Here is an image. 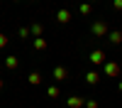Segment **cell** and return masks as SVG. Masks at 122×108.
Listing matches in <instances>:
<instances>
[{
    "mask_svg": "<svg viewBox=\"0 0 122 108\" xmlns=\"http://www.w3.org/2000/svg\"><path fill=\"white\" fill-rule=\"evenodd\" d=\"M90 32H93V37H107L110 27H107V22H103V20H95V22L90 25Z\"/></svg>",
    "mask_w": 122,
    "mask_h": 108,
    "instance_id": "cell-1",
    "label": "cell"
},
{
    "mask_svg": "<svg viewBox=\"0 0 122 108\" xmlns=\"http://www.w3.org/2000/svg\"><path fill=\"white\" fill-rule=\"evenodd\" d=\"M105 62H107V57L103 49H90V64L93 66H105Z\"/></svg>",
    "mask_w": 122,
    "mask_h": 108,
    "instance_id": "cell-2",
    "label": "cell"
},
{
    "mask_svg": "<svg viewBox=\"0 0 122 108\" xmlns=\"http://www.w3.org/2000/svg\"><path fill=\"white\" fill-rule=\"evenodd\" d=\"M103 74H105V76H110V79H117V76L122 74V69H120V64H117V62H105Z\"/></svg>",
    "mask_w": 122,
    "mask_h": 108,
    "instance_id": "cell-3",
    "label": "cell"
},
{
    "mask_svg": "<svg viewBox=\"0 0 122 108\" xmlns=\"http://www.w3.org/2000/svg\"><path fill=\"white\" fill-rule=\"evenodd\" d=\"M100 79H103V71H86V84L88 86H98Z\"/></svg>",
    "mask_w": 122,
    "mask_h": 108,
    "instance_id": "cell-4",
    "label": "cell"
},
{
    "mask_svg": "<svg viewBox=\"0 0 122 108\" xmlns=\"http://www.w3.org/2000/svg\"><path fill=\"white\" fill-rule=\"evenodd\" d=\"M71 17H73V15H71V10L64 7V10H59V12H56V22H59V25H68Z\"/></svg>",
    "mask_w": 122,
    "mask_h": 108,
    "instance_id": "cell-5",
    "label": "cell"
},
{
    "mask_svg": "<svg viewBox=\"0 0 122 108\" xmlns=\"http://www.w3.org/2000/svg\"><path fill=\"white\" fill-rule=\"evenodd\" d=\"M66 79H68V69L66 66H56L54 69V81L59 84V81H66Z\"/></svg>",
    "mask_w": 122,
    "mask_h": 108,
    "instance_id": "cell-6",
    "label": "cell"
},
{
    "mask_svg": "<svg viewBox=\"0 0 122 108\" xmlns=\"http://www.w3.org/2000/svg\"><path fill=\"white\" fill-rule=\"evenodd\" d=\"M17 66H20V59H17L15 54H7V57H5V69H7V71H15Z\"/></svg>",
    "mask_w": 122,
    "mask_h": 108,
    "instance_id": "cell-7",
    "label": "cell"
},
{
    "mask_svg": "<svg viewBox=\"0 0 122 108\" xmlns=\"http://www.w3.org/2000/svg\"><path fill=\"white\" fill-rule=\"evenodd\" d=\"M107 39H110V44H112V47L122 44V29H110V34H107Z\"/></svg>",
    "mask_w": 122,
    "mask_h": 108,
    "instance_id": "cell-8",
    "label": "cell"
},
{
    "mask_svg": "<svg viewBox=\"0 0 122 108\" xmlns=\"http://www.w3.org/2000/svg\"><path fill=\"white\" fill-rule=\"evenodd\" d=\"M27 81L32 84V86H39L44 81V76H42V71H29V76H27Z\"/></svg>",
    "mask_w": 122,
    "mask_h": 108,
    "instance_id": "cell-9",
    "label": "cell"
},
{
    "mask_svg": "<svg viewBox=\"0 0 122 108\" xmlns=\"http://www.w3.org/2000/svg\"><path fill=\"white\" fill-rule=\"evenodd\" d=\"M66 106H68V108H83V106H86V101H83L81 96H71L68 101H66Z\"/></svg>",
    "mask_w": 122,
    "mask_h": 108,
    "instance_id": "cell-10",
    "label": "cell"
},
{
    "mask_svg": "<svg viewBox=\"0 0 122 108\" xmlns=\"http://www.w3.org/2000/svg\"><path fill=\"white\" fill-rule=\"evenodd\" d=\"M29 32H32V37H34V39L44 37V27H42V22H34L32 27H29Z\"/></svg>",
    "mask_w": 122,
    "mask_h": 108,
    "instance_id": "cell-11",
    "label": "cell"
},
{
    "mask_svg": "<svg viewBox=\"0 0 122 108\" xmlns=\"http://www.w3.org/2000/svg\"><path fill=\"white\" fill-rule=\"evenodd\" d=\"M46 96H49V98H59V96H61V88H59L56 84H51V86L46 88Z\"/></svg>",
    "mask_w": 122,
    "mask_h": 108,
    "instance_id": "cell-12",
    "label": "cell"
},
{
    "mask_svg": "<svg viewBox=\"0 0 122 108\" xmlns=\"http://www.w3.org/2000/svg\"><path fill=\"white\" fill-rule=\"evenodd\" d=\"M34 49H37V52H42V49H46V39H44V37L34 39Z\"/></svg>",
    "mask_w": 122,
    "mask_h": 108,
    "instance_id": "cell-13",
    "label": "cell"
},
{
    "mask_svg": "<svg viewBox=\"0 0 122 108\" xmlns=\"http://www.w3.org/2000/svg\"><path fill=\"white\" fill-rule=\"evenodd\" d=\"M29 34H32V32H29V27H20V29H17V37H20V39H27Z\"/></svg>",
    "mask_w": 122,
    "mask_h": 108,
    "instance_id": "cell-14",
    "label": "cell"
},
{
    "mask_svg": "<svg viewBox=\"0 0 122 108\" xmlns=\"http://www.w3.org/2000/svg\"><path fill=\"white\" fill-rule=\"evenodd\" d=\"M81 12H83V15H90V10H93V5H90V3H81Z\"/></svg>",
    "mask_w": 122,
    "mask_h": 108,
    "instance_id": "cell-15",
    "label": "cell"
},
{
    "mask_svg": "<svg viewBox=\"0 0 122 108\" xmlns=\"http://www.w3.org/2000/svg\"><path fill=\"white\" fill-rule=\"evenodd\" d=\"M7 42H10L7 34H5V32H0V49H5V47H7Z\"/></svg>",
    "mask_w": 122,
    "mask_h": 108,
    "instance_id": "cell-16",
    "label": "cell"
},
{
    "mask_svg": "<svg viewBox=\"0 0 122 108\" xmlns=\"http://www.w3.org/2000/svg\"><path fill=\"white\" fill-rule=\"evenodd\" d=\"M98 106H100V103L95 101V98H90V101H86V108H98Z\"/></svg>",
    "mask_w": 122,
    "mask_h": 108,
    "instance_id": "cell-17",
    "label": "cell"
},
{
    "mask_svg": "<svg viewBox=\"0 0 122 108\" xmlns=\"http://www.w3.org/2000/svg\"><path fill=\"white\" fill-rule=\"evenodd\" d=\"M112 7H115V10H122V0H115V3H112Z\"/></svg>",
    "mask_w": 122,
    "mask_h": 108,
    "instance_id": "cell-18",
    "label": "cell"
},
{
    "mask_svg": "<svg viewBox=\"0 0 122 108\" xmlns=\"http://www.w3.org/2000/svg\"><path fill=\"white\" fill-rule=\"evenodd\" d=\"M117 91H122V79H120V84H117Z\"/></svg>",
    "mask_w": 122,
    "mask_h": 108,
    "instance_id": "cell-19",
    "label": "cell"
},
{
    "mask_svg": "<svg viewBox=\"0 0 122 108\" xmlns=\"http://www.w3.org/2000/svg\"><path fill=\"white\" fill-rule=\"evenodd\" d=\"M0 88H5V81H3V79H0Z\"/></svg>",
    "mask_w": 122,
    "mask_h": 108,
    "instance_id": "cell-20",
    "label": "cell"
},
{
    "mask_svg": "<svg viewBox=\"0 0 122 108\" xmlns=\"http://www.w3.org/2000/svg\"><path fill=\"white\" fill-rule=\"evenodd\" d=\"M0 69H3V64H0Z\"/></svg>",
    "mask_w": 122,
    "mask_h": 108,
    "instance_id": "cell-21",
    "label": "cell"
}]
</instances>
